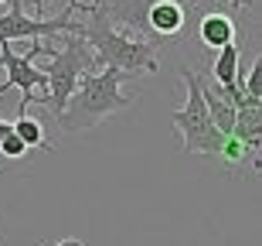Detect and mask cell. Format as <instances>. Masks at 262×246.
Returning a JSON list of instances; mask_svg holds the SVG:
<instances>
[{
  "instance_id": "obj_18",
  "label": "cell",
  "mask_w": 262,
  "mask_h": 246,
  "mask_svg": "<svg viewBox=\"0 0 262 246\" xmlns=\"http://www.w3.org/2000/svg\"><path fill=\"white\" fill-rule=\"evenodd\" d=\"M31 4H34V7H38V10H41V4H45V0H31Z\"/></svg>"
},
{
  "instance_id": "obj_10",
  "label": "cell",
  "mask_w": 262,
  "mask_h": 246,
  "mask_svg": "<svg viewBox=\"0 0 262 246\" xmlns=\"http://www.w3.org/2000/svg\"><path fill=\"white\" fill-rule=\"evenodd\" d=\"M201 92H204V103H208V113H211L214 127L228 137V134L235 130V106L222 96V92H218V82H214V79H204L201 82Z\"/></svg>"
},
{
  "instance_id": "obj_1",
  "label": "cell",
  "mask_w": 262,
  "mask_h": 246,
  "mask_svg": "<svg viewBox=\"0 0 262 246\" xmlns=\"http://www.w3.org/2000/svg\"><path fill=\"white\" fill-rule=\"evenodd\" d=\"M133 75L123 69H113V65H102V69L82 72L75 92L68 96L65 109H61L58 127L65 134H78V130H89L109 120L113 113H123L136 103V92L140 89H123V82H129Z\"/></svg>"
},
{
  "instance_id": "obj_15",
  "label": "cell",
  "mask_w": 262,
  "mask_h": 246,
  "mask_svg": "<svg viewBox=\"0 0 262 246\" xmlns=\"http://www.w3.org/2000/svg\"><path fill=\"white\" fill-rule=\"evenodd\" d=\"M228 4H232V10H245L249 4H252V0H228Z\"/></svg>"
},
{
  "instance_id": "obj_13",
  "label": "cell",
  "mask_w": 262,
  "mask_h": 246,
  "mask_svg": "<svg viewBox=\"0 0 262 246\" xmlns=\"http://www.w3.org/2000/svg\"><path fill=\"white\" fill-rule=\"evenodd\" d=\"M0 154H4L7 161H20L24 154H28V144L10 130V134H4V140H0Z\"/></svg>"
},
{
  "instance_id": "obj_14",
  "label": "cell",
  "mask_w": 262,
  "mask_h": 246,
  "mask_svg": "<svg viewBox=\"0 0 262 246\" xmlns=\"http://www.w3.org/2000/svg\"><path fill=\"white\" fill-rule=\"evenodd\" d=\"M242 79H245V92H249V99H252V103H262V55L255 59L252 72L242 75Z\"/></svg>"
},
{
  "instance_id": "obj_16",
  "label": "cell",
  "mask_w": 262,
  "mask_h": 246,
  "mask_svg": "<svg viewBox=\"0 0 262 246\" xmlns=\"http://www.w3.org/2000/svg\"><path fill=\"white\" fill-rule=\"evenodd\" d=\"M14 130V123H7V120H0V140H4V134H10Z\"/></svg>"
},
{
  "instance_id": "obj_3",
  "label": "cell",
  "mask_w": 262,
  "mask_h": 246,
  "mask_svg": "<svg viewBox=\"0 0 262 246\" xmlns=\"http://www.w3.org/2000/svg\"><path fill=\"white\" fill-rule=\"evenodd\" d=\"M61 41L58 48L55 45H41V55L48 59L45 65V75H48V109L51 117H61V109H65L68 96L75 92L78 79H82V72H92L99 65L96 62V51L89 45L78 31H61L55 34Z\"/></svg>"
},
{
  "instance_id": "obj_17",
  "label": "cell",
  "mask_w": 262,
  "mask_h": 246,
  "mask_svg": "<svg viewBox=\"0 0 262 246\" xmlns=\"http://www.w3.org/2000/svg\"><path fill=\"white\" fill-rule=\"evenodd\" d=\"M55 246H82V239H58Z\"/></svg>"
},
{
  "instance_id": "obj_6",
  "label": "cell",
  "mask_w": 262,
  "mask_h": 246,
  "mask_svg": "<svg viewBox=\"0 0 262 246\" xmlns=\"http://www.w3.org/2000/svg\"><path fill=\"white\" fill-rule=\"evenodd\" d=\"M82 0H72L68 7L58 10V17H31L20 7V0H10V10L0 14V41H38V38H55L61 31H78L82 21H75Z\"/></svg>"
},
{
  "instance_id": "obj_5",
  "label": "cell",
  "mask_w": 262,
  "mask_h": 246,
  "mask_svg": "<svg viewBox=\"0 0 262 246\" xmlns=\"http://www.w3.org/2000/svg\"><path fill=\"white\" fill-rule=\"evenodd\" d=\"M41 55V41L31 45L28 55H17V51L10 48V41H0V69H7V79L0 82V92H7V89H17L20 92V103H17V113L31 106V103H41V106H48V75L45 69L34 65V59Z\"/></svg>"
},
{
  "instance_id": "obj_11",
  "label": "cell",
  "mask_w": 262,
  "mask_h": 246,
  "mask_svg": "<svg viewBox=\"0 0 262 246\" xmlns=\"http://www.w3.org/2000/svg\"><path fill=\"white\" fill-rule=\"evenodd\" d=\"M238 59H242V51H238V41H228L225 48H218V62H214L211 69V79L218 82V86H232L235 79H238Z\"/></svg>"
},
{
  "instance_id": "obj_7",
  "label": "cell",
  "mask_w": 262,
  "mask_h": 246,
  "mask_svg": "<svg viewBox=\"0 0 262 246\" xmlns=\"http://www.w3.org/2000/svg\"><path fill=\"white\" fill-rule=\"evenodd\" d=\"M184 4L187 0H154L146 17H150V31L174 38L177 31H184Z\"/></svg>"
},
{
  "instance_id": "obj_8",
  "label": "cell",
  "mask_w": 262,
  "mask_h": 246,
  "mask_svg": "<svg viewBox=\"0 0 262 246\" xmlns=\"http://www.w3.org/2000/svg\"><path fill=\"white\" fill-rule=\"evenodd\" d=\"M232 137H238L255 158L262 154V103H245L235 109V130Z\"/></svg>"
},
{
  "instance_id": "obj_4",
  "label": "cell",
  "mask_w": 262,
  "mask_h": 246,
  "mask_svg": "<svg viewBox=\"0 0 262 246\" xmlns=\"http://www.w3.org/2000/svg\"><path fill=\"white\" fill-rule=\"evenodd\" d=\"M181 82H184V89H187V103L170 113L174 130L181 134V150H184V154H208V158H218V150H222V144H225V134L214 127L211 113H208V103H204L198 72L184 69L181 72Z\"/></svg>"
},
{
  "instance_id": "obj_9",
  "label": "cell",
  "mask_w": 262,
  "mask_h": 246,
  "mask_svg": "<svg viewBox=\"0 0 262 246\" xmlns=\"http://www.w3.org/2000/svg\"><path fill=\"white\" fill-rule=\"evenodd\" d=\"M198 38H201L204 48H225L228 41L238 38V28H235V21L222 10H208L198 24Z\"/></svg>"
},
{
  "instance_id": "obj_12",
  "label": "cell",
  "mask_w": 262,
  "mask_h": 246,
  "mask_svg": "<svg viewBox=\"0 0 262 246\" xmlns=\"http://www.w3.org/2000/svg\"><path fill=\"white\" fill-rule=\"evenodd\" d=\"M14 134H17V137L28 144V150H31V147H45V150H51V140L45 137V127H41V120L28 117V113H17V120H14Z\"/></svg>"
},
{
  "instance_id": "obj_19",
  "label": "cell",
  "mask_w": 262,
  "mask_h": 246,
  "mask_svg": "<svg viewBox=\"0 0 262 246\" xmlns=\"http://www.w3.org/2000/svg\"><path fill=\"white\" fill-rule=\"evenodd\" d=\"M0 4H7V0H0Z\"/></svg>"
},
{
  "instance_id": "obj_2",
  "label": "cell",
  "mask_w": 262,
  "mask_h": 246,
  "mask_svg": "<svg viewBox=\"0 0 262 246\" xmlns=\"http://www.w3.org/2000/svg\"><path fill=\"white\" fill-rule=\"evenodd\" d=\"M82 10L89 14V21H82L78 34L92 45L99 65H113V69H123V72H129V75L160 69L157 48L167 45L170 38H164V34H157V38H136L129 31H119L116 24L102 14V7H96V4H82Z\"/></svg>"
}]
</instances>
